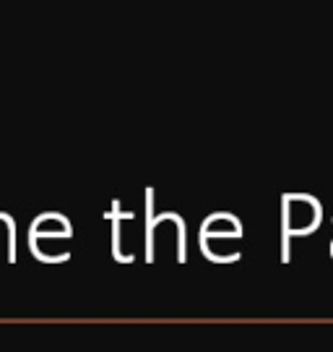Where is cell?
Returning a JSON list of instances; mask_svg holds the SVG:
<instances>
[{"mask_svg": "<svg viewBox=\"0 0 333 352\" xmlns=\"http://www.w3.org/2000/svg\"><path fill=\"white\" fill-rule=\"evenodd\" d=\"M323 206L308 193H286L284 196V261H289V240L292 235H310L321 225Z\"/></svg>", "mask_w": 333, "mask_h": 352, "instance_id": "obj_1", "label": "cell"}]
</instances>
